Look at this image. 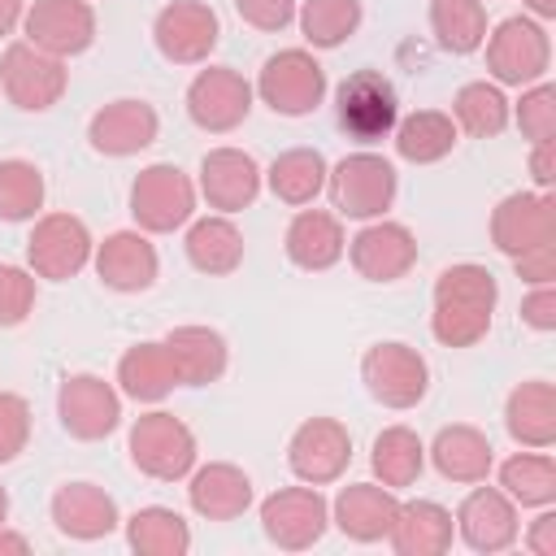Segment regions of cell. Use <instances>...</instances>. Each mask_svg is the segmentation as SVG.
<instances>
[{
    "mask_svg": "<svg viewBox=\"0 0 556 556\" xmlns=\"http://www.w3.org/2000/svg\"><path fill=\"white\" fill-rule=\"evenodd\" d=\"M43 208V174L39 165L9 156L0 161V222H30Z\"/></svg>",
    "mask_w": 556,
    "mask_h": 556,
    "instance_id": "obj_41",
    "label": "cell"
},
{
    "mask_svg": "<svg viewBox=\"0 0 556 556\" xmlns=\"http://www.w3.org/2000/svg\"><path fill=\"white\" fill-rule=\"evenodd\" d=\"M235 13L256 30H282L295 22V0H235Z\"/></svg>",
    "mask_w": 556,
    "mask_h": 556,
    "instance_id": "obj_45",
    "label": "cell"
},
{
    "mask_svg": "<svg viewBox=\"0 0 556 556\" xmlns=\"http://www.w3.org/2000/svg\"><path fill=\"white\" fill-rule=\"evenodd\" d=\"M369 465L378 473L382 486L400 491V486H413L426 469V443L417 439V430L408 426H387L378 439H374V452H369Z\"/></svg>",
    "mask_w": 556,
    "mask_h": 556,
    "instance_id": "obj_36",
    "label": "cell"
},
{
    "mask_svg": "<svg viewBox=\"0 0 556 556\" xmlns=\"http://www.w3.org/2000/svg\"><path fill=\"white\" fill-rule=\"evenodd\" d=\"M352 269L369 282H395L417 265V239L404 222H369L348 239Z\"/></svg>",
    "mask_w": 556,
    "mask_h": 556,
    "instance_id": "obj_18",
    "label": "cell"
},
{
    "mask_svg": "<svg viewBox=\"0 0 556 556\" xmlns=\"http://www.w3.org/2000/svg\"><path fill=\"white\" fill-rule=\"evenodd\" d=\"M430 30L443 52L469 56L486 39V9L482 0H430Z\"/></svg>",
    "mask_w": 556,
    "mask_h": 556,
    "instance_id": "obj_37",
    "label": "cell"
},
{
    "mask_svg": "<svg viewBox=\"0 0 556 556\" xmlns=\"http://www.w3.org/2000/svg\"><path fill=\"white\" fill-rule=\"evenodd\" d=\"M261 165L243 148H213L200 161V191L217 213H239L261 195Z\"/></svg>",
    "mask_w": 556,
    "mask_h": 556,
    "instance_id": "obj_21",
    "label": "cell"
},
{
    "mask_svg": "<svg viewBox=\"0 0 556 556\" xmlns=\"http://www.w3.org/2000/svg\"><path fill=\"white\" fill-rule=\"evenodd\" d=\"M500 491L521 508H547L556 500V460L547 447L517 452L500 465Z\"/></svg>",
    "mask_w": 556,
    "mask_h": 556,
    "instance_id": "obj_35",
    "label": "cell"
},
{
    "mask_svg": "<svg viewBox=\"0 0 556 556\" xmlns=\"http://www.w3.org/2000/svg\"><path fill=\"white\" fill-rule=\"evenodd\" d=\"M26 43L52 56H78L96 43V9L87 0H35L22 17Z\"/></svg>",
    "mask_w": 556,
    "mask_h": 556,
    "instance_id": "obj_16",
    "label": "cell"
},
{
    "mask_svg": "<svg viewBox=\"0 0 556 556\" xmlns=\"http://www.w3.org/2000/svg\"><path fill=\"white\" fill-rule=\"evenodd\" d=\"M252 113V83L230 70V65H208L191 78L187 87V117L208 130V135H226L235 126H243V117Z\"/></svg>",
    "mask_w": 556,
    "mask_h": 556,
    "instance_id": "obj_12",
    "label": "cell"
},
{
    "mask_svg": "<svg viewBox=\"0 0 556 556\" xmlns=\"http://www.w3.org/2000/svg\"><path fill=\"white\" fill-rule=\"evenodd\" d=\"M430 460L447 482H486L491 465H495V447L478 426H443L430 443Z\"/></svg>",
    "mask_w": 556,
    "mask_h": 556,
    "instance_id": "obj_29",
    "label": "cell"
},
{
    "mask_svg": "<svg viewBox=\"0 0 556 556\" xmlns=\"http://www.w3.org/2000/svg\"><path fill=\"white\" fill-rule=\"evenodd\" d=\"M326 187H330V200L343 217H382L391 204H395V191H400V178H395V165L378 152H352L343 156L330 174H326Z\"/></svg>",
    "mask_w": 556,
    "mask_h": 556,
    "instance_id": "obj_4",
    "label": "cell"
},
{
    "mask_svg": "<svg viewBox=\"0 0 556 556\" xmlns=\"http://www.w3.org/2000/svg\"><path fill=\"white\" fill-rule=\"evenodd\" d=\"M521 321H526L530 330H539V334L556 330V291H552V282H539V287L521 300Z\"/></svg>",
    "mask_w": 556,
    "mask_h": 556,
    "instance_id": "obj_46",
    "label": "cell"
},
{
    "mask_svg": "<svg viewBox=\"0 0 556 556\" xmlns=\"http://www.w3.org/2000/svg\"><path fill=\"white\" fill-rule=\"evenodd\" d=\"M517 126L530 143H543V139H556V87L547 78L530 83L517 100Z\"/></svg>",
    "mask_w": 556,
    "mask_h": 556,
    "instance_id": "obj_42",
    "label": "cell"
},
{
    "mask_svg": "<svg viewBox=\"0 0 556 556\" xmlns=\"http://www.w3.org/2000/svg\"><path fill=\"white\" fill-rule=\"evenodd\" d=\"M486 70L504 87H530L547 78L552 65V39L547 26L534 17H504L486 39Z\"/></svg>",
    "mask_w": 556,
    "mask_h": 556,
    "instance_id": "obj_2",
    "label": "cell"
},
{
    "mask_svg": "<svg viewBox=\"0 0 556 556\" xmlns=\"http://www.w3.org/2000/svg\"><path fill=\"white\" fill-rule=\"evenodd\" d=\"M130 213L139 222V230L148 235H169L178 226L191 222L195 213V182L178 169V165H148L135 187H130Z\"/></svg>",
    "mask_w": 556,
    "mask_h": 556,
    "instance_id": "obj_9",
    "label": "cell"
},
{
    "mask_svg": "<svg viewBox=\"0 0 556 556\" xmlns=\"http://www.w3.org/2000/svg\"><path fill=\"white\" fill-rule=\"evenodd\" d=\"M334 113L348 139L378 143L395 130L400 122V96L387 74L378 70H356L334 87Z\"/></svg>",
    "mask_w": 556,
    "mask_h": 556,
    "instance_id": "obj_3",
    "label": "cell"
},
{
    "mask_svg": "<svg viewBox=\"0 0 556 556\" xmlns=\"http://www.w3.org/2000/svg\"><path fill=\"white\" fill-rule=\"evenodd\" d=\"M513 265H517L521 282H530V287L552 282V278H556V243H547V248H539V252H526V256H517Z\"/></svg>",
    "mask_w": 556,
    "mask_h": 556,
    "instance_id": "obj_47",
    "label": "cell"
},
{
    "mask_svg": "<svg viewBox=\"0 0 556 556\" xmlns=\"http://www.w3.org/2000/svg\"><path fill=\"white\" fill-rule=\"evenodd\" d=\"M156 130H161V117L148 100H113L91 117L87 139L100 156H135L148 143H156Z\"/></svg>",
    "mask_w": 556,
    "mask_h": 556,
    "instance_id": "obj_22",
    "label": "cell"
},
{
    "mask_svg": "<svg viewBox=\"0 0 556 556\" xmlns=\"http://www.w3.org/2000/svg\"><path fill=\"white\" fill-rule=\"evenodd\" d=\"M330 526V504L317 486H282L261 504V530L287 552L313 547Z\"/></svg>",
    "mask_w": 556,
    "mask_h": 556,
    "instance_id": "obj_14",
    "label": "cell"
},
{
    "mask_svg": "<svg viewBox=\"0 0 556 556\" xmlns=\"http://www.w3.org/2000/svg\"><path fill=\"white\" fill-rule=\"evenodd\" d=\"M256 96L282 117H304L326 100V70L308 48H282L261 65Z\"/></svg>",
    "mask_w": 556,
    "mask_h": 556,
    "instance_id": "obj_6",
    "label": "cell"
},
{
    "mask_svg": "<svg viewBox=\"0 0 556 556\" xmlns=\"http://www.w3.org/2000/svg\"><path fill=\"white\" fill-rule=\"evenodd\" d=\"M56 417L74 439H104L122 426V395L96 374H70L56 391Z\"/></svg>",
    "mask_w": 556,
    "mask_h": 556,
    "instance_id": "obj_17",
    "label": "cell"
},
{
    "mask_svg": "<svg viewBox=\"0 0 556 556\" xmlns=\"http://www.w3.org/2000/svg\"><path fill=\"white\" fill-rule=\"evenodd\" d=\"M361 378L382 408H417L430 391V365L408 343H374L361 356Z\"/></svg>",
    "mask_w": 556,
    "mask_h": 556,
    "instance_id": "obj_8",
    "label": "cell"
},
{
    "mask_svg": "<svg viewBox=\"0 0 556 556\" xmlns=\"http://www.w3.org/2000/svg\"><path fill=\"white\" fill-rule=\"evenodd\" d=\"M395 508H400V500H395L391 486L352 482V486H343V491L334 495L330 517H334V526H339L348 539H356V543H378V539L391 534Z\"/></svg>",
    "mask_w": 556,
    "mask_h": 556,
    "instance_id": "obj_24",
    "label": "cell"
},
{
    "mask_svg": "<svg viewBox=\"0 0 556 556\" xmlns=\"http://www.w3.org/2000/svg\"><path fill=\"white\" fill-rule=\"evenodd\" d=\"M30 439V404L13 391H0V465H9Z\"/></svg>",
    "mask_w": 556,
    "mask_h": 556,
    "instance_id": "obj_44",
    "label": "cell"
},
{
    "mask_svg": "<svg viewBox=\"0 0 556 556\" xmlns=\"http://www.w3.org/2000/svg\"><path fill=\"white\" fill-rule=\"evenodd\" d=\"M495 300H500V282L486 265L473 261L447 265L434 278V313H430L434 339L443 348H473L491 330Z\"/></svg>",
    "mask_w": 556,
    "mask_h": 556,
    "instance_id": "obj_1",
    "label": "cell"
},
{
    "mask_svg": "<svg viewBox=\"0 0 556 556\" xmlns=\"http://www.w3.org/2000/svg\"><path fill=\"white\" fill-rule=\"evenodd\" d=\"M217 13L204 4V0H174L156 13L152 22V39H156V52L174 65H200L208 61V52L217 48Z\"/></svg>",
    "mask_w": 556,
    "mask_h": 556,
    "instance_id": "obj_15",
    "label": "cell"
},
{
    "mask_svg": "<svg viewBox=\"0 0 556 556\" xmlns=\"http://www.w3.org/2000/svg\"><path fill=\"white\" fill-rule=\"evenodd\" d=\"M526 9H530L539 22H547V17L556 13V0H526Z\"/></svg>",
    "mask_w": 556,
    "mask_h": 556,
    "instance_id": "obj_52",
    "label": "cell"
},
{
    "mask_svg": "<svg viewBox=\"0 0 556 556\" xmlns=\"http://www.w3.org/2000/svg\"><path fill=\"white\" fill-rule=\"evenodd\" d=\"M26 17V0H0V39L13 35V26Z\"/></svg>",
    "mask_w": 556,
    "mask_h": 556,
    "instance_id": "obj_50",
    "label": "cell"
},
{
    "mask_svg": "<svg viewBox=\"0 0 556 556\" xmlns=\"http://www.w3.org/2000/svg\"><path fill=\"white\" fill-rule=\"evenodd\" d=\"M35 313V274L22 265H0V330L22 326Z\"/></svg>",
    "mask_w": 556,
    "mask_h": 556,
    "instance_id": "obj_43",
    "label": "cell"
},
{
    "mask_svg": "<svg viewBox=\"0 0 556 556\" xmlns=\"http://www.w3.org/2000/svg\"><path fill=\"white\" fill-rule=\"evenodd\" d=\"M504 426L521 447H552L556 443V387L547 378L517 382L504 404Z\"/></svg>",
    "mask_w": 556,
    "mask_h": 556,
    "instance_id": "obj_28",
    "label": "cell"
},
{
    "mask_svg": "<svg viewBox=\"0 0 556 556\" xmlns=\"http://www.w3.org/2000/svg\"><path fill=\"white\" fill-rule=\"evenodd\" d=\"M456 530L465 539V547L473 552H504L517 543L521 526H517V504L500 491V486H473L460 508H456Z\"/></svg>",
    "mask_w": 556,
    "mask_h": 556,
    "instance_id": "obj_19",
    "label": "cell"
},
{
    "mask_svg": "<svg viewBox=\"0 0 556 556\" xmlns=\"http://www.w3.org/2000/svg\"><path fill=\"white\" fill-rule=\"evenodd\" d=\"M530 174H534L539 191H547V187H552V178H556V139L534 143V152H530Z\"/></svg>",
    "mask_w": 556,
    "mask_h": 556,
    "instance_id": "obj_49",
    "label": "cell"
},
{
    "mask_svg": "<svg viewBox=\"0 0 556 556\" xmlns=\"http://www.w3.org/2000/svg\"><path fill=\"white\" fill-rule=\"evenodd\" d=\"M508 117H513L508 96L500 91V83H486V78L465 83V87L456 91V100H452V122H456V130H469V135H478V139L500 135V130L508 126Z\"/></svg>",
    "mask_w": 556,
    "mask_h": 556,
    "instance_id": "obj_38",
    "label": "cell"
},
{
    "mask_svg": "<svg viewBox=\"0 0 556 556\" xmlns=\"http://www.w3.org/2000/svg\"><path fill=\"white\" fill-rule=\"evenodd\" d=\"M187 500L200 517L208 521H235L252 508V478L239 469V465H226V460H213V465H200L191 469V486H187Z\"/></svg>",
    "mask_w": 556,
    "mask_h": 556,
    "instance_id": "obj_25",
    "label": "cell"
},
{
    "mask_svg": "<svg viewBox=\"0 0 556 556\" xmlns=\"http://www.w3.org/2000/svg\"><path fill=\"white\" fill-rule=\"evenodd\" d=\"M165 348L174 356L178 387H208L230 365V348L213 326H174L165 334Z\"/></svg>",
    "mask_w": 556,
    "mask_h": 556,
    "instance_id": "obj_27",
    "label": "cell"
},
{
    "mask_svg": "<svg viewBox=\"0 0 556 556\" xmlns=\"http://www.w3.org/2000/svg\"><path fill=\"white\" fill-rule=\"evenodd\" d=\"M130 460L139 473L156 478V482H178L195 469V434L174 417V413H143L130 426Z\"/></svg>",
    "mask_w": 556,
    "mask_h": 556,
    "instance_id": "obj_5",
    "label": "cell"
},
{
    "mask_svg": "<svg viewBox=\"0 0 556 556\" xmlns=\"http://www.w3.org/2000/svg\"><path fill=\"white\" fill-rule=\"evenodd\" d=\"M287 465L300 482L308 486H326V482H339L352 465V434L343 421L334 417H308L291 443H287Z\"/></svg>",
    "mask_w": 556,
    "mask_h": 556,
    "instance_id": "obj_13",
    "label": "cell"
},
{
    "mask_svg": "<svg viewBox=\"0 0 556 556\" xmlns=\"http://www.w3.org/2000/svg\"><path fill=\"white\" fill-rule=\"evenodd\" d=\"M0 87H4L9 104H17L22 113H43L65 96L70 70L61 56L22 39V43H9L0 56Z\"/></svg>",
    "mask_w": 556,
    "mask_h": 556,
    "instance_id": "obj_7",
    "label": "cell"
},
{
    "mask_svg": "<svg viewBox=\"0 0 556 556\" xmlns=\"http://www.w3.org/2000/svg\"><path fill=\"white\" fill-rule=\"evenodd\" d=\"M526 547H530L534 556H556V513H552V504L530 521V530H526Z\"/></svg>",
    "mask_w": 556,
    "mask_h": 556,
    "instance_id": "obj_48",
    "label": "cell"
},
{
    "mask_svg": "<svg viewBox=\"0 0 556 556\" xmlns=\"http://www.w3.org/2000/svg\"><path fill=\"white\" fill-rule=\"evenodd\" d=\"M326 174H330V165H326V156L317 148H291V152L274 156L265 178H269V191L282 204L304 208V204H313L326 191Z\"/></svg>",
    "mask_w": 556,
    "mask_h": 556,
    "instance_id": "obj_34",
    "label": "cell"
},
{
    "mask_svg": "<svg viewBox=\"0 0 556 556\" xmlns=\"http://www.w3.org/2000/svg\"><path fill=\"white\" fill-rule=\"evenodd\" d=\"M52 521H56V530L65 539H78V543H96V539H104V534H113L122 526L113 495L104 486H96V482H65V486H56Z\"/></svg>",
    "mask_w": 556,
    "mask_h": 556,
    "instance_id": "obj_23",
    "label": "cell"
},
{
    "mask_svg": "<svg viewBox=\"0 0 556 556\" xmlns=\"http://www.w3.org/2000/svg\"><path fill=\"white\" fill-rule=\"evenodd\" d=\"M126 543L143 556H182L191 547V530L174 508L148 504L126 521Z\"/></svg>",
    "mask_w": 556,
    "mask_h": 556,
    "instance_id": "obj_39",
    "label": "cell"
},
{
    "mask_svg": "<svg viewBox=\"0 0 556 556\" xmlns=\"http://www.w3.org/2000/svg\"><path fill=\"white\" fill-rule=\"evenodd\" d=\"M387 539L400 556H439L452 547V513L434 500H408L395 508Z\"/></svg>",
    "mask_w": 556,
    "mask_h": 556,
    "instance_id": "obj_31",
    "label": "cell"
},
{
    "mask_svg": "<svg viewBox=\"0 0 556 556\" xmlns=\"http://www.w3.org/2000/svg\"><path fill=\"white\" fill-rule=\"evenodd\" d=\"M96 243H91V230L83 217L74 213H43L26 239V261H30V274L35 278H52V282H65L74 278L87 261H91Z\"/></svg>",
    "mask_w": 556,
    "mask_h": 556,
    "instance_id": "obj_10",
    "label": "cell"
},
{
    "mask_svg": "<svg viewBox=\"0 0 556 556\" xmlns=\"http://www.w3.org/2000/svg\"><path fill=\"white\" fill-rule=\"evenodd\" d=\"M117 382H122V391H126L130 400H139V404L165 400V395L178 387V369H174V356H169L165 339H161V343L143 339V343L126 348V356L117 361Z\"/></svg>",
    "mask_w": 556,
    "mask_h": 556,
    "instance_id": "obj_32",
    "label": "cell"
},
{
    "mask_svg": "<svg viewBox=\"0 0 556 556\" xmlns=\"http://www.w3.org/2000/svg\"><path fill=\"white\" fill-rule=\"evenodd\" d=\"M456 135H460V130H456L452 113H439V109H417V113L400 117L395 130H391L395 152H400L404 161H413V165H434V161H443V156L456 148Z\"/></svg>",
    "mask_w": 556,
    "mask_h": 556,
    "instance_id": "obj_33",
    "label": "cell"
},
{
    "mask_svg": "<svg viewBox=\"0 0 556 556\" xmlns=\"http://www.w3.org/2000/svg\"><path fill=\"white\" fill-rule=\"evenodd\" d=\"M291 265L300 269H330L343 261L348 252V235H343V222L326 208H300L287 226V239H282Z\"/></svg>",
    "mask_w": 556,
    "mask_h": 556,
    "instance_id": "obj_26",
    "label": "cell"
},
{
    "mask_svg": "<svg viewBox=\"0 0 556 556\" xmlns=\"http://www.w3.org/2000/svg\"><path fill=\"white\" fill-rule=\"evenodd\" d=\"M295 17L313 48H339L361 26V0H304Z\"/></svg>",
    "mask_w": 556,
    "mask_h": 556,
    "instance_id": "obj_40",
    "label": "cell"
},
{
    "mask_svg": "<svg viewBox=\"0 0 556 556\" xmlns=\"http://www.w3.org/2000/svg\"><path fill=\"white\" fill-rule=\"evenodd\" d=\"M4 517H9V495H4V486H0V526H4Z\"/></svg>",
    "mask_w": 556,
    "mask_h": 556,
    "instance_id": "obj_53",
    "label": "cell"
},
{
    "mask_svg": "<svg viewBox=\"0 0 556 556\" xmlns=\"http://www.w3.org/2000/svg\"><path fill=\"white\" fill-rule=\"evenodd\" d=\"M0 552H30V539L26 534H13L0 526Z\"/></svg>",
    "mask_w": 556,
    "mask_h": 556,
    "instance_id": "obj_51",
    "label": "cell"
},
{
    "mask_svg": "<svg viewBox=\"0 0 556 556\" xmlns=\"http://www.w3.org/2000/svg\"><path fill=\"white\" fill-rule=\"evenodd\" d=\"M187 261L208 274V278H226L243 265V230L230 222V213H213V217H195L187 226Z\"/></svg>",
    "mask_w": 556,
    "mask_h": 556,
    "instance_id": "obj_30",
    "label": "cell"
},
{
    "mask_svg": "<svg viewBox=\"0 0 556 556\" xmlns=\"http://www.w3.org/2000/svg\"><path fill=\"white\" fill-rule=\"evenodd\" d=\"M491 243L504 256H526L556 243V200L547 191H513L491 213Z\"/></svg>",
    "mask_w": 556,
    "mask_h": 556,
    "instance_id": "obj_11",
    "label": "cell"
},
{
    "mask_svg": "<svg viewBox=\"0 0 556 556\" xmlns=\"http://www.w3.org/2000/svg\"><path fill=\"white\" fill-rule=\"evenodd\" d=\"M96 274L109 291H122V295H135V291H148L161 274V256L156 248L148 243L143 230H113L96 252Z\"/></svg>",
    "mask_w": 556,
    "mask_h": 556,
    "instance_id": "obj_20",
    "label": "cell"
}]
</instances>
